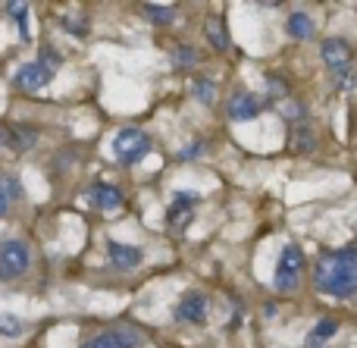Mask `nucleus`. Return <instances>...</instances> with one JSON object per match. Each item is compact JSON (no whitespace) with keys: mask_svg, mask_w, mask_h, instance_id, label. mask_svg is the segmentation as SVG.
I'll list each match as a JSON object with an SVG mask.
<instances>
[{"mask_svg":"<svg viewBox=\"0 0 357 348\" xmlns=\"http://www.w3.org/2000/svg\"><path fill=\"white\" fill-rule=\"evenodd\" d=\"M314 286L317 292L339 301L357 295V245L323 255L314 267Z\"/></svg>","mask_w":357,"mask_h":348,"instance_id":"1","label":"nucleus"},{"mask_svg":"<svg viewBox=\"0 0 357 348\" xmlns=\"http://www.w3.org/2000/svg\"><path fill=\"white\" fill-rule=\"evenodd\" d=\"M304 267H307V264H304V251L298 248L295 242H289L282 248V255H279L276 273H273V286H276L279 292H295L304 280Z\"/></svg>","mask_w":357,"mask_h":348,"instance_id":"2","label":"nucleus"},{"mask_svg":"<svg viewBox=\"0 0 357 348\" xmlns=\"http://www.w3.org/2000/svg\"><path fill=\"white\" fill-rule=\"evenodd\" d=\"M113 154H116L119 163L132 167V163L144 160L151 154V138L142 129H132V126L129 129H119L116 138H113Z\"/></svg>","mask_w":357,"mask_h":348,"instance_id":"3","label":"nucleus"},{"mask_svg":"<svg viewBox=\"0 0 357 348\" xmlns=\"http://www.w3.org/2000/svg\"><path fill=\"white\" fill-rule=\"evenodd\" d=\"M31 264V251L22 239H6L0 245V280H16L29 270Z\"/></svg>","mask_w":357,"mask_h":348,"instance_id":"4","label":"nucleus"},{"mask_svg":"<svg viewBox=\"0 0 357 348\" xmlns=\"http://www.w3.org/2000/svg\"><path fill=\"white\" fill-rule=\"evenodd\" d=\"M320 56H323V63L333 69V75L354 73L351 69L354 54H351V47H348V41H342V38H326V41L320 44Z\"/></svg>","mask_w":357,"mask_h":348,"instance_id":"5","label":"nucleus"},{"mask_svg":"<svg viewBox=\"0 0 357 348\" xmlns=\"http://www.w3.org/2000/svg\"><path fill=\"white\" fill-rule=\"evenodd\" d=\"M210 314V298L204 292H185L182 301L176 305V320L178 324H207Z\"/></svg>","mask_w":357,"mask_h":348,"instance_id":"6","label":"nucleus"},{"mask_svg":"<svg viewBox=\"0 0 357 348\" xmlns=\"http://www.w3.org/2000/svg\"><path fill=\"white\" fill-rule=\"evenodd\" d=\"M229 119L232 123H251L254 116L260 113V100L254 98L251 91H235L232 98H229Z\"/></svg>","mask_w":357,"mask_h":348,"instance_id":"7","label":"nucleus"},{"mask_svg":"<svg viewBox=\"0 0 357 348\" xmlns=\"http://www.w3.org/2000/svg\"><path fill=\"white\" fill-rule=\"evenodd\" d=\"M107 255H110V267L123 270V273H129V270L142 267V248H132V245H123V242H110L107 245Z\"/></svg>","mask_w":357,"mask_h":348,"instance_id":"8","label":"nucleus"},{"mask_svg":"<svg viewBox=\"0 0 357 348\" xmlns=\"http://www.w3.org/2000/svg\"><path fill=\"white\" fill-rule=\"evenodd\" d=\"M50 79H54V73L44 69L41 63H25V66L16 73V85L22 88V91H38V88H44Z\"/></svg>","mask_w":357,"mask_h":348,"instance_id":"9","label":"nucleus"},{"mask_svg":"<svg viewBox=\"0 0 357 348\" xmlns=\"http://www.w3.org/2000/svg\"><path fill=\"white\" fill-rule=\"evenodd\" d=\"M339 333V320L335 317H323L320 324L314 326V330L304 336V348H326L329 345V339Z\"/></svg>","mask_w":357,"mask_h":348,"instance_id":"10","label":"nucleus"},{"mask_svg":"<svg viewBox=\"0 0 357 348\" xmlns=\"http://www.w3.org/2000/svg\"><path fill=\"white\" fill-rule=\"evenodd\" d=\"M285 31H289L291 38H298V41H310L314 38V31H317V22L307 16V13H291L289 16V22H285Z\"/></svg>","mask_w":357,"mask_h":348,"instance_id":"11","label":"nucleus"},{"mask_svg":"<svg viewBox=\"0 0 357 348\" xmlns=\"http://www.w3.org/2000/svg\"><path fill=\"white\" fill-rule=\"evenodd\" d=\"M195 195H176V204L169 207V226H176V229H185V226L191 223V207H195Z\"/></svg>","mask_w":357,"mask_h":348,"instance_id":"12","label":"nucleus"},{"mask_svg":"<svg viewBox=\"0 0 357 348\" xmlns=\"http://www.w3.org/2000/svg\"><path fill=\"white\" fill-rule=\"evenodd\" d=\"M317 148V135L310 129V123H295L291 126V151L298 154H307V151Z\"/></svg>","mask_w":357,"mask_h":348,"instance_id":"13","label":"nucleus"},{"mask_svg":"<svg viewBox=\"0 0 357 348\" xmlns=\"http://www.w3.org/2000/svg\"><path fill=\"white\" fill-rule=\"evenodd\" d=\"M204 35H207V41L213 44V50H229V31H226V25H222L220 16H207Z\"/></svg>","mask_w":357,"mask_h":348,"instance_id":"14","label":"nucleus"},{"mask_svg":"<svg viewBox=\"0 0 357 348\" xmlns=\"http://www.w3.org/2000/svg\"><path fill=\"white\" fill-rule=\"evenodd\" d=\"M82 348H132V342L126 339V333L119 330H104L98 336H91Z\"/></svg>","mask_w":357,"mask_h":348,"instance_id":"15","label":"nucleus"},{"mask_svg":"<svg viewBox=\"0 0 357 348\" xmlns=\"http://www.w3.org/2000/svg\"><path fill=\"white\" fill-rule=\"evenodd\" d=\"M91 201L100 207V211H113V207L123 204V192L116 186H94L91 188Z\"/></svg>","mask_w":357,"mask_h":348,"instance_id":"16","label":"nucleus"},{"mask_svg":"<svg viewBox=\"0 0 357 348\" xmlns=\"http://www.w3.org/2000/svg\"><path fill=\"white\" fill-rule=\"evenodd\" d=\"M142 13L157 25H169L176 19V6H167V3H144Z\"/></svg>","mask_w":357,"mask_h":348,"instance_id":"17","label":"nucleus"},{"mask_svg":"<svg viewBox=\"0 0 357 348\" xmlns=\"http://www.w3.org/2000/svg\"><path fill=\"white\" fill-rule=\"evenodd\" d=\"M195 98L201 100L204 107H213L216 104V82L213 79H197L195 82Z\"/></svg>","mask_w":357,"mask_h":348,"instance_id":"18","label":"nucleus"},{"mask_svg":"<svg viewBox=\"0 0 357 348\" xmlns=\"http://www.w3.org/2000/svg\"><path fill=\"white\" fill-rule=\"evenodd\" d=\"M35 138H38L35 129H10V144L16 151H29L35 144Z\"/></svg>","mask_w":357,"mask_h":348,"instance_id":"19","label":"nucleus"},{"mask_svg":"<svg viewBox=\"0 0 357 348\" xmlns=\"http://www.w3.org/2000/svg\"><path fill=\"white\" fill-rule=\"evenodd\" d=\"M0 192L10 198V204H13L16 198H22V186H19L13 176H6V173H0Z\"/></svg>","mask_w":357,"mask_h":348,"instance_id":"20","label":"nucleus"},{"mask_svg":"<svg viewBox=\"0 0 357 348\" xmlns=\"http://www.w3.org/2000/svg\"><path fill=\"white\" fill-rule=\"evenodd\" d=\"M10 13H16L19 29H22V35L29 38V3H10Z\"/></svg>","mask_w":357,"mask_h":348,"instance_id":"21","label":"nucleus"},{"mask_svg":"<svg viewBox=\"0 0 357 348\" xmlns=\"http://www.w3.org/2000/svg\"><path fill=\"white\" fill-rule=\"evenodd\" d=\"M0 333H10V336H16V333H22V324H19L13 314H3V317H0Z\"/></svg>","mask_w":357,"mask_h":348,"instance_id":"22","label":"nucleus"},{"mask_svg":"<svg viewBox=\"0 0 357 348\" xmlns=\"http://www.w3.org/2000/svg\"><path fill=\"white\" fill-rule=\"evenodd\" d=\"M173 60L178 63V66H191V63L197 60V54H195V50H188V47H178L173 54Z\"/></svg>","mask_w":357,"mask_h":348,"instance_id":"23","label":"nucleus"},{"mask_svg":"<svg viewBox=\"0 0 357 348\" xmlns=\"http://www.w3.org/2000/svg\"><path fill=\"white\" fill-rule=\"evenodd\" d=\"M201 151H204V144L197 142V144H191L188 151H182V157H195V154H201Z\"/></svg>","mask_w":357,"mask_h":348,"instance_id":"24","label":"nucleus"},{"mask_svg":"<svg viewBox=\"0 0 357 348\" xmlns=\"http://www.w3.org/2000/svg\"><path fill=\"white\" fill-rule=\"evenodd\" d=\"M6 144H10V129L0 126V148H6Z\"/></svg>","mask_w":357,"mask_h":348,"instance_id":"25","label":"nucleus"},{"mask_svg":"<svg viewBox=\"0 0 357 348\" xmlns=\"http://www.w3.org/2000/svg\"><path fill=\"white\" fill-rule=\"evenodd\" d=\"M6 211H10V198H6V195L3 192H0V217H3V213Z\"/></svg>","mask_w":357,"mask_h":348,"instance_id":"26","label":"nucleus"}]
</instances>
